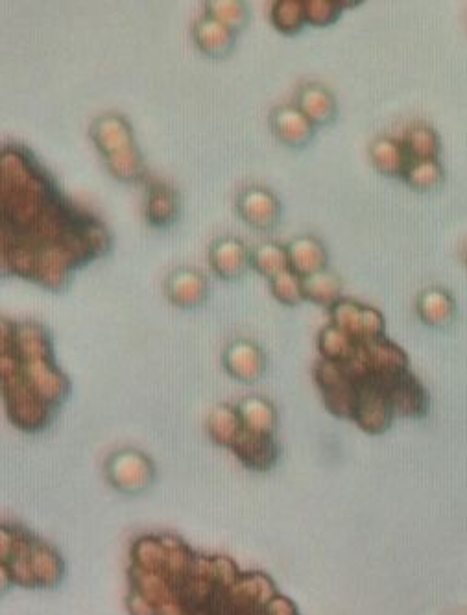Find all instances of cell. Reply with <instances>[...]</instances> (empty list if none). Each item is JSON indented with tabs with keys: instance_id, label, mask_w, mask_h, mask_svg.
I'll return each mask as SVG.
<instances>
[{
	"instance_id": "cell-1",
	"label": "cell",
	"mask_w": 467,
	"mask_h": 615,
	"mask_svg": "<svg viewBox=\"0 0 467 615\" xmlns=\"http://www.w3.org/2000/svg\"><path fill=\"white\" fill-rule=\"evenodd\" d=\"M126 580L128 615H301L268 573L168 532L132 543Z\"/></svg>"
},
{
	"instance_id": "cell-2",
	"label": "cell",
	"mask_w": 467,
	"mask_h": 615,
	"mask_svg": "<svg viewBox=\"0 0 467 615\" xmlns=\"http://www.w3.org/2000/svg\"><path fill=\"white\" fill-rule=\"evenodd\" d=\"M67 396L69 379L54 361L47 331L24 324L4 333L2 399L8 420L24 433H41Z\"/></svg>"
},
{
	"instance_id": "cell-3",
	"label": "cell",
	"mask_w": 467,
	"mask_h": 615,
	"mask_svg": "<svg viewBox=\"0 0 467 615\" xmlns=\"http://www.w3.org/2000/svg\"><path fill=\"white\" fill-rule=\"evenodd\" d=\"M277 414L264 398H246L237 407L220 405L211 412L207 431L216 446L229 449L244 468L272 470L279 459Z\"/></svg>"
},
{
	"instance_id": "cell-4",
	"label": "cell",
	"mask_w": 467,
	"mask_h": 615,
	"mask_svg": "<svg viewBox=\"0 0 467 615\" xmlns=\"http://www.w3.org/2000/svg\"><path fill=\"white\" fill-rule=\"evenodd\" d=\"M65 571L63 556L43 538L17 523L0 525L2 593L13 586L26 590L56 588Z\"/></svg>"
},
{
	"instance_id": "cell-5",
	"label": "cell",
	"mask_w": 467,
	"mask_h": 615,
	"mask_svg": "<svg viewBox=\"0 0 467 615\" xmlns=\"http://www.w3.org/2000/svg\"><path fill=\"white\" fill-rule=\"evenodd\" d=\"M93 137L100 152L108 159L109 170L124 181L139 180L143 176V159L133 143L128 122L117 115L102 117L95 122Z\"/></svg>"
},
{
	"instance_id": "cell-6",
	"label": "cell",
	"mask_w": 467,
	"mask_h": 615,
	"mask_svg": "<svg viewBox=\"0 0 467 615\" xmlns=\"http://www.w3.org/2000/svg\"><path fill=\"white\" fill-rule=\"evenodd\" d=\"M106 479L122 494H143L156 481V466L137 449H120L109 455Z\"/></svg>"
},
{
	"instance_id": "cell-7",
	"label": "cell",
	"mask_w": 467,
	"mask_h": 615,
	"mask_svg": "<svg viewBox=\"0 0 467 615\" xmlns=\"http://www.w3.org/2000/svg\"><path fill=\"white\" fill-rule=\"evenodd\" d=\"M239 213L253 228L270 231L276 228L279 222L281 207L274 194L268 193L266 189L253 187L240 196Z\"/></svg>"
},
{
	"instance_id": "cell-8",
	"label": "cell",
	"mask_w": 467,
	"mask_h": 615,
	"mask_svg": "<svg viewBox=\"0 0 467 615\" xmlns=\"http://www.w3.org/2000/svg\"><path fill=\"white\" fill-rule=\"evenodd\" d=\"M370 159L373 169L390 178H405L408 167L412 165V157L408 154L403 139L399 141L392 137L375 139L370 146Z\"/></svg>"
},
{
	"instance_id": "cell-9",
	"label": "cell",
	"mask_w": 467,
	"mask_h": 615,
	"mask_svg": "<svg viewBox=\"0 0 467 615\" xmlns=\"http://www.w3.org/2000/svg\"><path fill=\"white\" fill-rule=\"evenodd\" d=\"M224 364H226L228 374L244 383H252V381L261 379L264 366H266L263 351L248 340H239L231 344L224 355Z\"/></svg>"
},
{
	"instance_id": "cell-10",
	"label": "cell",
	"mask_w": 467,
	"mask_h": 615,
	"mask_svg": "<svg viewBox=\"0 0 467 615\" xmlns=\"http://www.w3.org/2000/svg\"><path fill=\"white\" fill-rule=\"evenodd\" d=\"M421 322L429 327H447L456 316V302L451 292L440 287L423 290L416 303Z\"/></svg>"
},
{
	"instance_id": "cell-11",
	"label": "cell",
	"mask_w": 467,
	"mask_h": 615,
	"mask_svg": "<svg viewBox=\"0 0 467 615\" xmlns=\"http://www.w3.org/2000/svg\"><path fill=\"white\" fill-rule=\"evenodd\" d=\"M290 270L300 278L318 274L327 266V252L324 244L314 237H300L287 248Z\"/></svg>"
},
{
	"instance_id": "cell-12",
	"label": "cell",
	"mask_w": 467,
	"mask_h": 615,
	"mask_svg": "<svg viewBox=\"0 0 467 615\" xmlns=\"http://www.w3.org/2000/svg\"><path fill=\"white\" fill-rule=\"evenodd\" d=\"M250 261L252 257L246 252L244 244L235 239H224L211 248V266L220 278H240Z\"/></svg>"
},
{
	"instance_id": "cell-13",
	"label": "cell",
	"mask_w": 467,
	"mask_h": 615,
	"mask_svg": "<svg viewBox=\"0 0 467 615\" xmlns=\"http://www.w3.org/2000/svg\"><path fill=\"white\" fill-rule=\"evenodd\" d=\"M272 126L277 137L288 146H305L312 139L314 124H312L300 109L283 108L274 113Z\"/></svg>"
},
{
	"instance_id": "cell-14",
	"label": "cell",
	"mask_w": 467,
	"mask_h": 615,
	"mask_svg": "<svg viewBox=\"0 0 467 615\" xmlns=\"http://www.w3.org/2000/svg\"><path fill=\"white\" fill-rule=\"evenodd\" d=\"M168 298L178 307L202 305L207 296V281L194 270H181L168 279Z\"/></svg>"
},
{
	"instance_id": "cell-15",
	"label": "cell",
	"mask_w": 467,
	"mask_h": 615,
	"mask_svg": "<svg viewBox=\"0 0 467 615\" xmlns=\"http://www.w3.org/2000/svg\"><path fill=\"white\" fill-rule=\"evenodd\" d=\"M180 213V200L174 189L165 183H154L148 191L146 200V218L152 226L165 228L172 224Z\"/></svg>"
},
{
	"instance_id": "cell-16",
	"label": "cell",
	"mask_w": 467,
	"mask_h": 615,
	"mask_svg": "<svg viewBox=\"0 0 467 615\" xmlns=\"http://www.w3.org/2000/svg\"><path fill=\"white\" fill-rule=\"evenodd\" d=\"M300 111L314 126H327L335 121V97L322 85H307L301 91Z\"/></svg>"
},
{
	"instance_id": "cell-17",
	"label": "cell",
	"mask_w": 467,
	"mask_h": 615,
	"mask_svg": "<svg viewBox=\"0 0 467 615\" xmlns=\"http://www.w3.org/2000/svg\"><path fill=\"white\" fill-rule=\"evenodd\" d=\"M194 41L204 54L215 56V58L226 56L235 45L233 32L211 17H207L194 26Z\"/></svg>"
},
{
	"instance_id": "cell-18",
	"label": "cell",
	"mask_w": 467,
	"mask_h": 615,
	"mask_svg": "<svg viewBox=\"0 0 467 615\" xmlns=\"http://www.w3.org/2000/svg\"><path fill=\"white\" fill-rule=\"evenodd\" d=\"M301 287H303L305 300L322 305V307L331 309L333 305L342 300L340 298L342 281L329 270H322L318 274H312L309 278H301Z\"/></svg>"
},
{
	"instance_id": "cell-19",
	"label": "cell",
	"mask_w": 467,
	"mask_h": 615,
	"mask_svg": "<svg viewBox=\"0 0 467 615\" xmlns=\"http://www.w3.org/2000/svg\"><path fill=\"white\" fill-rule=\"evenodd\" d=\"M403 143L407 146L412 161L438 159L442 150V141L438 132L429 124H414L408 128Z\"/></svg>"
},
{
	"instance_id": "cell-20",
	"label": "cell",
	"mask_w": 467,
	"mask_h": 615,
	"mask_svg": "<svg viewBox=\"0 0 467 615\" xmlns=\"http://www.w3.org/2000/svg\"><path fill=\"white\" fill-rule=\"evenodd\" d=\"M405 183L414 191L431 193L444 185L445 170L438 159H425V161H412L405 174Z\"/></svg>"
},
{
	"instance_id": "cell-21",
	"label": "cell",
	"mask_w": 467,
	"mask_h": 615,
	"mask_svg": "<svg viewBox=\"0 0 467 615\" xmlns=\"http://www.w3.org/2000/svg\"><path fill=\"white\" fill-rule=\"evenodd\" d=\"M357 342L353 337L346 335L344 331H340L338 327H325L318 338V348L322 353V359L329 362H344L348 361L349 357L355 353Z\"/></svg>"
},
{
	"instance_id": "cell-22",
	"label": "cell",
	"mask_w": 467,
	"mask_h": 615,
	"mask_svg": "<svg viewBox=\"0 0 467 615\" xmlns=\"http://www.w3.org/2000/svg\"><path fill=\"white\" fill-rule=\"evenodd\" d=\"M252 263L263 276L270 279L283 274L285 270H290L287 248L274 244V242H268V244L255 248Z\"/></svg>"
},
{
	"instance_id": "cell-23",
	"label": "cell",
	"mask_w": 467,
	"mask_h": 615,
	"mask_svg": "<svg viewBox=\"0 0 467 615\" xmlns=\"http://www.w3.org/2000/svg\"><path fill=\"white\" fill-rule=\"evenodd\" d=\"M272 23L283 34H296L307 23L303 0H279L272 8Z\"/></svg>"
},
{
	"instance_id": "cell-24",
	"label": "cell",
	"mask_w": 467,
	"mask_h": 615,
	"mask_svg": "<svg viewBox=\"0 0 467 615\" xmlns=\"http://www.w3.org/2000/svg\"><path fill=\"white\" fill-rule=\"evenodd\" d=\"M209 17L218 21L220 25L229 28L233 34L239 32L248 23V8L242 2H229V0H216L207 2Z\"/></svg>"
},
{
	"instance_id": "cell-25",
	"label": "cell",
	"mask_w": 467,
	"mask_h": 615,
	"mask_svg": "<svg viewBox=\"0 0 467 615\" xmlns=\"http://www.w3.org/2000/svg\"><path fill=\"white\" fill-rule=\"evenodd\" d=\"M362 303L353 300H340L331 307V326L338 327L349 337L360 340V320H362Z\"/></svg>"
},
{
	"instance_id": "cell-26",
	"label": "cell",
	"mask_w": 467,
	"mask_h": 615,
	"mask_svg": "<svg viewBox=\"0 0 467 615\" xmlns=\"http://www.w3.org/2000/svg\"><path fill=\"white\" fill-rule=\"evenodd\" d=\"M305 19L314 26L335 25L344 10L342 2L336 0H303Z\"/></svg>"
},
{
	"instance_id": "cell-27",
	"label": "cell",
	"mask_w": 467,
	"mask_h": 615,
	"mask_svg": "<svg viewBox=\"0 0 467 615\" xmlns=\"http://www.w3.org/2000/svg\"><path fill=\"white\" fill-rule=\"evenodd\" d=\"M272 294L285 305H298L305 300L301 278L292 270H285L283 274L272 279Z\"/></svg>"
},
{
	"instance_id": "cell-28",
	"label": "cell",
	"mask_w": 467,
	"mask_h": 615,
	"mask_svg": "<svg viewBox=\"0 0 467 615\" xmlns=\"http://www.w3.org/2000/svg\"><path fill=\"white\" fill-rule=\"evenodd\" d=\"M386 322L381 311L364 305L362 307V320H360V338L384 337Z\"/></svg>"
},
{
	"instance_id": "cell-29",
	"label": "cell",
	"mask_w": 467,
	"mask_h": 615,
	"mask_svg": "<svg viewBox=\"0 0 467 615\" xmlns=\"http://www.w3.org/2000/svg\"><path fill=\"white\" fill-rule=\"evenodd\" d=\"M464 261H466V263H467V254H466V259H464Z\"/></svg>"
}]
</instances>
